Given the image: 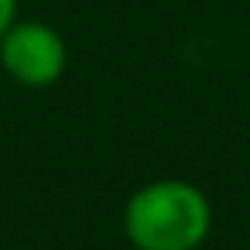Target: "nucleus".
Instances as JSON below:
<instances>
[{"instance_id":"1","label":"nucleus","mask_w":250,"mask_h":250,"mask_svg":"<svg viewBox=\"0 0 250 250\" xmlns=\"http://www.w3.org/2000/svg\"><path fill=\"white\" fill-rule=\"evenodd\" d=\"M212 229L206 192L185 178L141 185L124 206V233L137 250H195Z\"/></svg>"},{"instance_id":"3","label":"nucleus","mask_w":250,"mask_h":250,"mask_svg":"<svg viewBox=\"0 0 250 250\" xmlns=\"http://www.w3.org/2000/svg\"><path fill=\"white\" fill-rule=\"evenodd\" d=\"M14 21H18V0H0V38Z\"/></svg>"},{"instance_id":"2","label":"nucleus","mask_w":250,"mask_h":250,"mask_svg":"<svg viewBox=\"0 0 250 250\" xmlns=\"http://www.w3.org/2000/svg\"><path fill=\"white\" fill-rule=\"evenodd\" d=\"M65 65H69L65 38L45 21L18 18L0 38V69L18 86L48 89L62 79Z\"/></svg>"}]
</instances>
